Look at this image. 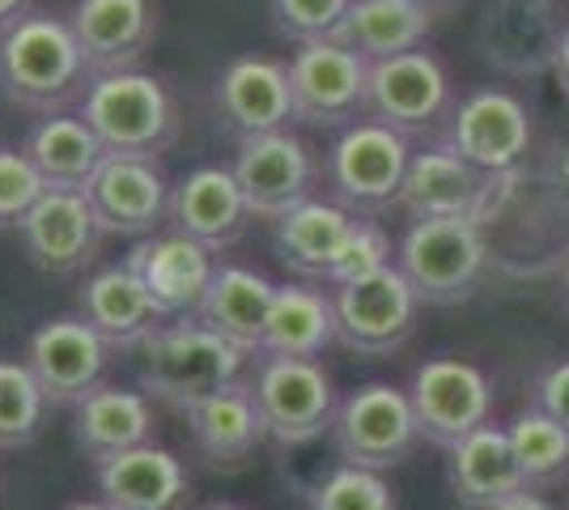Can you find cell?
I'll list each match as a JSON object with an SVG mask.
<instances>
[{
    "label": "cell",
    "mask_w": 569,
    "mask_h": 510,
    "mask_svg": "<svg viewBox=\"0 0 569 510\" xmlns=\"http://www.w3.org/2000/svg\"><path fill=\"white\" fill-rule=\"evenodd\" d=\"M90 64L69 26V13L26 9L0 30V94L13 107L43 116H64L81 107L90 90Z\"/></svg>",
    "instance_id": "cell-1"
},
{
    "label": "cell",
    "mask_w": 569,
    "mask_h": 510,
    "mask_svg": "<svg viewBox=\"0 0 569 510\" xmlns=\"http://www.w3.org/2000/svg\"><path fill=\"white\" fill-rule=\"evenodd\" d=\"M77 116L98 132L107 153L119 158H158L183 132V111L167 81L149 69H123L90 81Z\"/></svg>",
    "instance_id": "cell-2"
},
{
    "label": "cell",
    "mask_w": 569,
    "mask_h": 510,
    "mask_svg": "<svg viewBox=\"0 0 569 510\" xmlns=\"http://www.w3.org/2000/svg\"><path fill=\"white\" fill-rule=\"evenodd\" d=\"M247 358L238 344L217 337L196 316L167 319L141 344V391L149 400H162L170 409L188 413L204 396L230 388L242 379Z\"/></svg>",
    "instance_id": "cell-3"
},
{
    "label": "cell",
    "mask_w": 569,
    "mask_h": 510,
    "mask_svg": "<svg viewBox=\"0 0 569 510\" xmlns=\"http://www.w3.org/2000/svg\"><path fill=\"white\" fill-rule=\"evenodd\" d=\"M519 179L522 170H515V174L476 170L468 158H459V149L438 137V141H429L426 149L412 153L396 204L412 221L468 218L476 226H489L501 213V204L510 200Z\"/></svg>",
    "instance_id": "cell-4"
},
{
    "label": "cell",
    "mask_w": 569,
    "mask_h": 510,
    "mask_svg": "<svg viewBox=\"0 0 569 510\" xmlns=\"http://www.w3.org/2000/svg\"><path fill=\"white\" fill-rule=\"evenodd\" d=\"M412 162L408 137L391 132L379 120H357L336 132L323 153V188L328 200L349 209L353 218H375L400 200L403 174Z\"/></svg>",
    "instance_id": "cell-5"
},
{
    "label": "cell",
    "mask_w": 569,
    "mask_h": 510,
    "mask_svg": "<svg viewBox=\"0 0 569 510\" xmlns=\"http://www.w3.org/2000/svg\"><path fill=\"white\" fill-rule=\"evenodd\" d=\"M396 268L426 307H455L468 302L489 268V239L485 226L468 218L412 221L396 247Z\"/></svg>",
    "instance_id": "cell-6"
},
{
    "label": "cell",
    "mask_w": 569,
    "mask_h": 510,
    "mask_svg": "<svg viewBox=\"0 0 569 510\" xmlns=\"http://www.w3.org/2000/svg\"><path fill=\"white\" fill-rule=\"evenodd\" d=\"M566 26L569 13L561 0H485L476 51L506 81H540L552 77Z\"/></svg>",
    "instance_id": "cell-7"
},
{
    "label": "cell",
    "mask_w": 569,
    "mask_h": 510,
    "mask_svg": "<svg viewBox=\"0 0 569 510\" xmlns=\"http://www.w3.org/2000/svg\"><path fill=\"white\" fill-rule=\"evenodd\" d=\"M251 391L260 404L268 442H277L281 451L323 438L340 409L332 374L315 358H260Z\"/></svg>",
    "instance_id": "cell-8"
},
{
    "label": "cell",
    "mask_w": 569,
    "mask_h": 510,
    "mask_svg": "<svg viewBox=\"0 0 569 510\" xmlns=\"http://www.w3.org/2000/svg\"><path fill=\"white\" fill-rule=\"evenodd\" d=\"M328 438H332L340 463L370 468V472H387V468L403 463L421 442V426L412 413L408 388L366 383V388L349 391L336 409Z\"/></svg>",
    "instance_id": "cell-9"
},
{
    "label": "cell",
    "mask_w": 569,
    "mask_h": 510,
    "mask_svg": "<svg viewBox=\"0 0 569 510\" xmlns=\"http://www.w3.org/2000/svg\"><path fill=\"white\" fill-rule=\"evenodd\" d=\"M442 141L459 149V158H468L485 174H515L531 153L536 128H531L527 102L515 90L476 86L451 102L447 123H442Z\"/></svg>",
    "instance_id": "cell-10"
},
{
    "label": "cell",
    "mask_w": 569,
    "mask_h": 510,
    "mask_svg": "<svg viewBox=\"0 0 569 510\" xmlns=\"http://www.w3.org/2000/svg\"><path fill=\"white\" fill-rule=\"evenodd\" d=\"M289 64V94L293 123L307 128H349L366 120V90H370V60H361L340 39H315L293 48Z\"/></svg>",
    "instance_id": "cell-11"
},
{
    "label": "cell",
    "mask_w": 569,
    "mask_h": 510,
    "mask_svg": "<svg viewBox=\"0 0 569 510\" xmlns=\"http://www.w3.org/2000/svg\"><path fill=\"white\" fill-rule=\"evenodd\" d=\"M336 340L357 358H391L417 328L421 298L396 264L379 268L361 281L332 286Z\"/></svg>",
    "instance_id": "cell-12"
},
{
    "label": "cell",
    "mask_w": 569,
    "mask_h": 510,
    "mask_svg": "<svg viewBox=\"0 0 569 510\" xmlns=\"http://www.w3.org/2000/svg\"><path fill=\"white\" fill-rule=\"evenodd\" d=\"M238 188L247 196L251 213L263 221H281L284 213H293L298 204L315 200V188L323 179V162L319 153L293 132H263V137H247L238 141L234 162Z\"/></svg>",
    "instance_id": "cell-13"
},
{
    "label": "cell",
    "mask_w": 569,
    "mask_h": 510,
    "mask_svg": "<svg viewBox=\"0 0 569 510\" xmlns=\"http://www.w3.org/2000/svg\"><path fill=\"white\" fill-rule=\"evenodd\" d=\"M451 102V73L429 48L370 64L366 120L387 123L391 132H400L408 141L426 137L433 123L447 120Z\"/></svg>",
    "instance_id": "cell-14"
},
{
    "label": "cell",
    "mask_w": 569,
    "mask_h": 510,
    "mask_svg": "<svg viewBox=\"0 0 569 510\" xmlns=\"http://www.w3.org/2000/svg\"><path fill=\"white\" fill-rule=\"evenodd\" d=\"M408 400L421 426V438L451 451L459 438L489 426L493 417V383L480 366L463 358H429L412 370Z\"/></svg>",
    "instance_id": "cell-15"
},
{
    "label": "cell",
    "mask_w": 569,
    "mask_h": 510,
    "mask_svg": "<svg viewBox=\"0 0 569 510\" xmlns=\"http://www.w3.org/2000/svg\"><path fill=\"white\" fill-rule=\"evenodd\" d=\"M111 353L116 349L81 316H56L30 332L22 362L30 366V374L39 379V388L51 404L77 409L90 391L102 388Z\"/></svg>",
    "instance_id": "cell-16"
},
{
    "label": "cell",
    "mask_w": 569,
    "mask_h": 510,
    "mask_svg": "<svg viewBox=\"0 0 569 510\" xmlns=\"http://www.w3.org/2000/svg\"><path fill=\"white\" fill-rule=\"evenodd\" d=\"M26 260L48 277H77L98 260V247L107 239L102 221L86 192L48 188V196L26 213L18 226Z\"/></svg>",
    "instance_id": "cell-17"
},
{
    "label": "cell",
    "mask_w": 569,
    "mask_h": 510,
    "mask_svg": "<svg viewBox=\"0 0 569 510\" xmlns=\"http://www.w3.org/2000/svg\"><path fill=\"white\" fill-rule=\"evenodd\" d=\"M170 192L174 183L158 158H119V153H111L86 183L102 230L128 239H149L158 234L162 221H170Z\"/></svg>",
    "instance_id": "cell-18"
},
{
    "label": "cell",
    "mask_w": 569,
    "mask_h": 510,
    "mask_svg": "<svg viewBox=\"0 0 569 510\" xmlns=\"http://www.w3.org/2000/svg\"><path fill=\"white\" fill-rule=\"evenodd\" d=\"M213 111L238 141L281 132L293 123L289 64L272 56H238L213 81Z\"/></svg>",
    "instance_id": "cell-19"
},
{
    "label": "cell",
    "mask_w": 569,
    "mask_h": 510,
    "mask_svg": "<svg viewBox=\"0 0 569 510\" xmlns=\"http://www.w3.org/2000/svg\"><path fill=\"white\" fill-rule=\"evenodd\" d=\"M123 264L141 277V286L149 290L162 319H183L196 316L200 298L213 281L217 251L179 234V230H167V234L137 239V247L123 256Z\"/></svg>",
    "instance_id": "cell-20"
},
{
    "label": "cell",
    "mask_w": 569,
    "mask_h": 510,
    "mask_svg": "<svg viewBox=\"0 0 569 510\" xmlns=\"http://www.w3.org/2000/svg\"><path fill=\"white\" fill-rule=\"evenodd\" d=\"M183 417H188L191 447L209 472H242L268 442L251 379H238L230 388L204 396Z\"/></svg>",
    "instance_id": "cell-21"
},
{
    "label": "cell",
    "mask_w": 569,
    "mask_h": 510,
    "mask_svg": "<svg viewBox=\"0 0 569 510\" xmlns=\"http://www.w3.org/2000/svg\"><path fill=\"white\" fill-rule=\"evenodd\" d=\"M69 26L86 51L90 73L141 69L144 51L158 39L153 0H72Z\"/></svg>",
    "instance_id": "cell-22"
},
{
    "label": "cell",
    "mask_w": 569,
    "mask_h": 510,
    "mask_svg": "<svg viewBox=\"0 0 569 510\" xmlns=\"http://www.w3.org/2000/svg\"><path fill=\"white\" fill-rule=\"evenodd\" d=\"M251 218L256 213H251L230 167H191L188 174L174 179L170 226L196 243H204L209 251L234 247L247 234Z\"/></svg>",
    "instance_id": "cell-23"
},
{
    "label": "cell",
    "mask_w": 569,
    "mask_h": 510,
    "mask_svg": "<svg viewBox=\"0 0 569 510\" xmlns=\"http://www.w3.org/2000/svg\"><path fill=\"white\" fill-rule=\"evenodd\" d=\"M77 316L86 319L116 353H141L144 340L167 323L162 311L153 307L149 290L141 286V277L123 260L86 277V286L77 293Z\"/></svg>",
    "instance_id": "cell-24"
},
{
    "label": "cell",
    "mask_w": 569,
    "mask_h": 510,
    "mask_svg": "<svg viewBox=\"0 0 569 510\" xmlns=\"http://www.w3.org/2000/svg\"><path fill=\"white\" fill-rule=\"evenodd\" d=\"M153 430H158V421H153L149 396L119 388V383H102L72 409V442L94 468L119 460L137 447H149Z\"/></svg>",
    "instance_id": "cell-25"
},
{
    "label": "cell",
    "mask_w": 569,
    "mask_h": 510,
    "mask_svg": "<svg viewBox=\"0 0 569 510\" xmlns=\"http://www.w3.org/2000/svg\"><path fill=\"white\" fill-rule=\"evenodd\" d=\"M98 472V493L111 510H188L191 477L183 460L149 442L119 460H107Z\"/></svg>",
    "instance_id": "cell-26"
},
{
    "label": "cell",
    "mask_w": 569,
    "mask_h": 510,
    "mask_svg": "<svg viewBox=\"0 0 569 510\" xmlns=\"http://www.w3.org/2000/svg\"><path fill=\"white\" fill-rule=\"evenodd\" d=\"M447 481L451 493L472 510H493L506 498H515L527 489L519 472V460L510 451L506 426H480L468 438H459L447 451Z\"/></svg>",
    "instance_id": "cell-27"
},
{
    "label": "cell",
    "mask_w": 569,
    "mask_h": 510,
    "mask_svg": "<svg viewBox=\"0 0 569 510\" xmlns=\"http://www.w3.org/2000/svg\"><path fill=\"white\" fill-rule=\"evenodd\" d=\"M277 286L247 264H217L209 290L196 307V319L204 328H213L217 337L238 344L242 353L260 358L263 328H268V311H272Z\"/></svg>",
    "instance_id": "cell-28"
},
{
    "label": "cell",
    "mask_w": 569,
    "mask_h": 510,
    "mask_svg": "<svg viewBox=\"0 0 569 510\" xmlns=\"http://www.w3.org/2000/svg\"><path fill=\"white\" fill-rule=\"evenodd\" d=\"M22 149L34 162V170L43 174V183L64 188V192H86V183L98 174V167L111 158L107 146L98 141V132L77 111L34 120L26 128Z\"/></svg>",
    "instance_id": "cell-29"
},
{
    "label": "cell",
    "mask_w": 569,
    "mask_h": 510,
    "mask_svg": "<svg viewBox=\"0 0 569 510\" xmlns=\"http://www.w3.org/2000/svg\"><path fill=\"white\" fill-rule=\"evenodd\" d=\"M357 221L361 218H353L349 209L315 196L307 204H298L293 213H284L281 221H272V243L289 272L310 277V281H328L336 256L349 243Z\"/></svg>",
    "instance_id": "cell-30"
},
{
    "label": "cell",
    "mask_w": 569,
    "mask_h": 510,
    "mask_svg": "<svg viewBox=\"0 0 569 510\" xmlns=\"http://www.w3.org/2000/svg\"><path fill=\"white\" fill-rule=\"evenodd\" d=\"M433 13L421 9L417 0H353L336 39L361 60L379 64L403 51H421L433 30Z\"/></svg>",
    "instance_id": "cell-31"
},
{
    "label": "cell",
    "mask_w": 569,
    "mask_h": 510,
    "mask_svg": "<svg viewBox=\"0 0 569 510\" xmlns=\"http://www.w3.org/2000/svg\"><path fill=\"white\" fill-rule=\"evenodd\" d=\"M336 340V307L332 293L315 290L307 281L277 286L268 328H263L260 358H315Z\"/></svg>",
    "instance_id": "cell-32"
},
{
    "label": "cell",
    "mask_w": 569,
    "mask_h": 510,
    "mask_svg": "<svg viewBox=\"0 0 569 510\" xmlns=\"http://www.w3.org/2000/svg\"><path fill=\"white\" fill-rule=\"evenodd\" d=\"M506 434H510V451H515V460H519V472H522V481H527V489L548 486V481H557L569 468V434L548 413H540L536 404H527V409L506 426Z\"/></svg>",
    "instance_id": "cell-33"
},
{
    "label": "cell",
    "mask_w": 569,
    "mask_h": 510,
    "mask_svg": "<svg viewBox=\"0 0 569 510\" xmlns=\"http://www.w3.org/2000/svg\"><path fill=\"white\" fill-rule=\"evenodd\" d=\"M48 404L30 366L0 358V451H22L43 434Z\"/></svg>",
    "instance_id": "cell-34"
},
{
    "label": "cell",
    "mask_w": 569,
    "mask_h": 510,
    "mask_svg": "<svg viewBox=\"0 0 569 510\" xmlns=\"http://www.w3.org/2000/svg\"><path fill=\"white\" fill-rule=\"evenodd\" d=\"M307 510H400V498L382 472L336 463L307 489Z\"/></svg>",
    "instance_id": "cell-35"
},
{
    "label": "cell",
    "mask_w": 569,
    "mask_h": 510,
    "mask_svg": "<svg viewBox=\"0 0 569 510\" xmlns=\"http://www.w3.org/2000/svg\"><path fill=\"white\" fill-rule=\"evenodd\" d=\"M349 4L353 0H268V18L281 39L302 48L315 39H336Z\"/></svg>",
    "instance_id": "cell-36"
},
{
    "label": "cell",
    "mask_w": 569,
    "mask_h": 510,
    "mask_svg": "<svg viewBox=\"0 0 569 510\" xmlns=\"http://www.w3.org/2000/svg\"><path fill=\"white\" fill-rule=\"evenodd\" d=\"M48 196L43 174L22 146H0V230H18L26 213Z\"/></svg>",
    "instance_id": "cell-37"
},
{
    "label": "cell",
    "mask_w": 569,
    "mask_h": 510,
    "mask_svg": "<svg viewBox=\"0 0 569 510\" xmlns=\"http://www.w3.org/2000/svg\"><path fill=\"white\" fill-rule=\"evenodd\" d=\"M387 264H396L387 230H382L379 221L361 218L353 226V234H349V243L340 247V256H336L332 272H328V286H349V281H361V277H370V272H379Z\"/></svg>",
    "instance_id": "cell-38"
},
{
    "label": "cell",
    "mask_w": 569,
    "mask_h": 510,
    "mask_svg": "<svg viewBox=\"0 0 569 510\" xmlns=\"http://www.w3.org/2000/svg\"><path fill=\"white\" fill-rule=\"evenodd\" d=\"M531 404H536L540 413L552 417L569 434V358L545 366V370L536 374V383H531Z\"/></svg>",
    "instance_id": "cell-39"
},
{
    "label": "cell",
    "mask_w": 569,
    "mask_h": 510,
    "mask_svg": "<svg viewBox=\"0 0 569 510\" xmlns=\"http://www.w3.org/2000/svg\"><path fill=\"white\" fill-rule=\"evenodd\" d=\"M540 192L552 204V213L569 218V137H557L540 162Z\"/></svg>",
    "instance_id": "cell-40"
},
{
    "label": "cell",
    "mask_w": 569,
    "mask_h": 510,
    "mask_svg": "<svg viewBox=\"0 0 569 510\" xmlns=\"http://www.w3.org/2000/svg\"><path fill=\"white\" fill-rule=\"evenodd\" d=\"M552 81H557L561 98L569 102V26H566V34H561V43H557V60H552Z\"/></svg>",
    "instance_id": "cell-41"
},
{
    "label": "cell",
    "mask_w": 569,
    "mask_h": 510,
    "mask_svg": "<svg viewBox=\"0 0 569 510\" xmlns=\"http://www.w3.org/2000/svg\"><path fill=\"white\" fill-rule=\"evenodd\" d=\"M493 510H552V502L548 498H540V493H531V489H522V493H515V498H506L501 507Z\"/></svg>",
    "instance_id": "cell-42"
},
{
    "label": "cell",
    "mask_w": 569,
    "mask_h": 510,
    "mask_svg": "<svg viewBox=\"0 0 569 510\" xmlns=\"http://www.w3.org/2000/svg\"><path fill=\"white\" fill-rule=\"evenodd\" d=\"M421 9H429L433 18H451V13H459L463 9V0H417Z\"/></svg>",
    "instance_id": "cell-43"
},
{
    "label": "cell",
    "mask_w": 569,
    "mask_h": 510,
    "mask_svg": "<svg viewBox=\"0 0 569 510\" xmlns=\"http://www.w3.org/2000/svg\"><path fill=\"white\" fill-rule=\"evenodd\" d=\"M26 9H30V0H0V30L9 22H18Z\"/></svg>",
    "instance_id": "cell-44"
},
{
    "label": "cell",
    "mask_w": 569,
    "mask_h": 510,
    "mask_svg": "<svg viewBox=\"0 0 569 510\" xmlns=\"http://www.w3.org/2000/svg\"><path fill=\"white\" fill-rule=\"evenodd\" d=\"M557 281H561V302H566V311H569V243H566V251H561V272H557Z\"/></svg>",
    "instance_id": "cell-45"
},
{
    "label": "cell",
    "mask_w": 569,
    "mask_h": 510,
    "mask_svg": "<svg viewBox=\"0 0 569 510\" xmlns=\"http://www.w3.org/2000/svg\"><path fill=\"white\" fill-rule=\"evenodd\" d=\"M64 510H111V507L98 498V502H72V507H64Z\"/></svg>",
    "instance_id": "cell-46"
},
{
    "label": "cell",
    "mask_w": 569,
    "mask_h": 510,
    "mask_svg": "<svg viewBox=\"0 0 569 510\" xmlns=\"http://www.w3.org/2000/svg\"><path fill=\"white\" fill-rule=\"evenodd\" d=\"M200 510H247V507H234V502H213V507H200Z\"/></svg>",
    "instance_id": "cell-47"
}]
</instances>
